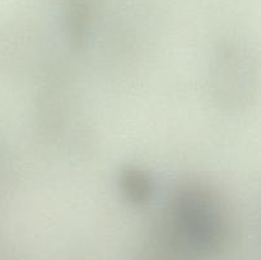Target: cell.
Segmentation results:
<instances>
[{
    "label": "cell",
    "instance_id": "cell-1",
    "mask_svg": "<svg viewBox=\"0 0 261 260\" xmlns=\"http://www.w3.org/2000/svg\"><path fill=\"white\" fill-rule=\"evenodd\" d=\"M121 183L127 199L138 204L144 203L149 198L153 190L152 181L149 180L147 173L139 170L129 168V170L125 171L121 176Z\"/></svg>",
    "mask_w": 261,
    "mask_h": 260
}]
</instances>
